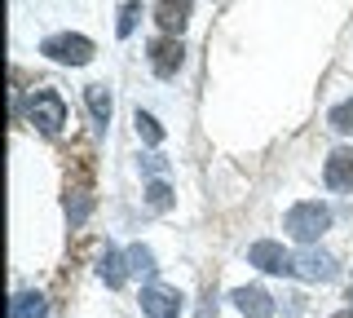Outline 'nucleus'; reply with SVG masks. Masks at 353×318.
I'll use <instances>...</instances> for the list:
<instances>
[{
	"instance_id": "1",
	"label": "nucleus",
	"mask_w": 353,
	"mask_h": 318,
	"mask_svg": "<svg viewBox=\"0 0 353 318\" xmlns=\"http://www.w3.org/2000/svg\"><path fill=\"white\" fill-rule=\"evenodd\" d=\"M327 230H331V208L318 203V199H301L283 212V235L296 239V244H305V248H314Z\"/></svg>"
},
{
	"instance_id": "2",
	"label": "nucleus",
	"mask_w": 353,
	"mask_h": 318,
	"mask_svg": "<svg viewBox=\"0 0 353 318\" xmlns=\"http://www.w3.org/2000/svg\"><path fill=\"white\" fill-rule=\"evenodd\" d=\"M40 53L49 62H62V67H88V62L97 58V45L80 31H58V36H49L40 45Z\"/></svg>"
},
{
	"instance_id": "3",
	"label": "nucleus",
	"mask_w": 353,
	"mask_h": 318,
	"mask_svg": "<svg viewBox=\"0 0 353 318\" xmlns=\"http://www.w3.org/2000/svg\"><path fill=\"white\" fill-rule=\"evenodd\" d=\"M31 124L40 128L44 137H58L62 133V124H66V102H62V93L58 89H49V84H36L31 89Z\"/></svg>"
},
{
	"instance_id": "4",
	"label": "nucleus",
	"mask_w": 353,
	"mask_h": 318,
	"mask_svg": "<svg viewBox=\"0 0 353 318\" xmlns=\"http://www.w3.org/2000/svg\"><path fill=\"white\" fill-rule=\"evenodd\" d=\"M248 266H256V270H265V274H279V279H287V274H296V257L279 244V239H256V244L248 248Z\"/></svg>"
},
{
	"instance_id": "5",
	"label": "nucleus",
	"mask_w": 353,
	"mask_h": 318,
	"mask_svg": "<svg viewBox=\"0 0 353 318\" xmlns=\"http://www.w3.org/2000/svg\"><path fill=\"white\" fill-rule=\"evenodd\" d=\"M146 53H150V71L159 75V80H172V75L181 71V62H185L181 36H159V40H150Z\"/></svg>"
},
{
	"instance_id": "6",
	"label": "nucleus",
	"mask_w": 353,
	"mask_h": 318,
	"mask_svg": "<svg viewBox=\"0 0 353 318\" xmlns=\"http://www.w3.org/2000/svg\"><path fill=\"white\" fill-rule=\"evenodd\" d=\"M181 292L176 288H163V283H146L141 288V314L146 318H181Z\"/></svg>"
},
{
	"instance_id": "7",
	"label": "nucleus",
	"mask_w": 353,
	"mask_h": 318,
	"mask_svg": "<svg viewBox=\"0 0 353 318\" xmlns=\"http://www.w3.org/2000/svg\"><path fill=\"white\" fill-rule=\"evenodd\" d=\"M323 181L336 195H353V146H336L323 159Z\"/></svg>"
},
{
	"instance_id": "8",
	"label": "nucleus",
	"mask_w": 353,
	"mask_h": 318,
	"mask_svg": "<svg viewBox=\"0 0 353 318\" xmlns=\"http://www.w3.org/2000/svg\"><path fill=\"white\" fill-rule=\"evenodd\" d=\"M296 279L305 283H331L336 279V257L323 248H305L301 257H296Z\"/></svg>"
},
{
	"instance_id": "9",
	"label": "nucleus",
	"mask_w": 353,
	"mask_h": 318,
	"mask_svg": "<svg viewBox=\"0 0 353 318\" xmlns=\"http://www.w3.org/2000/svg\"><path fill=\"white\" fill-rule=\"evenodd\" d=\"M230 301H234V310L243 314V318H270L279 305H274V296L265 292V288H256V283H248V288H234L230 292Z\"/></svg>"
},
{
	"instance_id": "10",
	"label": "nucleus",
	"mask_w": 353,
	"mask_h": 318,
	"mask_svg": "<svg viewBox=\"0 0 353 318\" xmlns=\"http://www.w3.org/2000/svg\"><path fill=\"white\" fill-rule=\"evenodd\" d=\"M154 23L163 27V36H181L190 27V0H159L154 5Z\"/></svg>"
},
{
	"instance_id": "11",
	"label": "nucleus",
	"mask_w": 353,
	"mask_h": 318,
	"mask_svg": "<svg viewBox=\"0 0 353 318\" xmlns=\"http://www.w3.org/2000/svg\"><path fill=\"white\" fill-rule=\"evenodd\" d=\"M97 279H102L106 288H124V283L132 279V274H128V261H124V252H115V248L106 244V252L97 257Z\"/></svg>"
},
{
	"instance_id": "12",
	"label": "nucleus",
	"mask_w": 353,
	"mask_h": 318,
	"mask_svg": "<svg viewBox=\"0 0 353 318\" xmlns=\"http://www.w3.org/2000/svg\"><path fill=\"white\" fill-rule=\"evenodd\" d=\"M84 102H88V115H93V124L106 128V124H110V111H115V102H110V89H106V84H88V89H84Z\"/></svg>"
},
{
	"instance_id": "13",
	"label": "nucleus",
	"mask_w": 353,
	"mask_h": 318,
	"mask_svg": "<svg viewBox=\"0 0 353 318\" xmlns=\"http://www.w3.org/2000/svg\"><path fill=\"white\" fill-rule=\"evenodd\" d=\"M124 261H128V274H132V279H154V270H159V266H154V252L146 248V244H128L124 248Z\"/></svg>"
},
{
	"instance_id": "14",
	"label": "nucleus",
	"mask_w": 353,
	"mask_h": 318,
	"mask_svg": "<svg viewBox=\"0 0 353 318\" xmlns=\"http://www.w3.org/2000/svg\"><path fill=\"white\" fill-rule=\"evenodd\" d=\"M9 318H49V301H44V292H14Z\"/></svg>"
},
{
	"instance_id": "15",
	"label": "nucleus",
	"mask_w": 353,
	"mask_h": 318,
	"mask_svg": "<svg viewBox=\"0 0 353 318\" xmlns=\"http://www.w3.org/2000/svg\"><path fill=\"white\" fill-rule=\"evenodd\" d=\"M146 208H150V212H168V208H172V186L163 177H154L146 186Z\"/></svg>"
},
{
	"instance_id": "16",
	"label": "nucleus",
	"mask_w": 353,
	"mask_h": 318,
	"mask_svg": "<svg viewBox=\"0 0 353 318\" xmlns=\"http://www.w3.org/2000/svg\"><path fill=\"white\" fill-rule=\"evenodd\" d=\"M132 124H137V137L146 141V146H159V141H163V124L150 111H137V115H132Z\"/></svg>"
},
{
	"instance_id": "17",
	"label": "nucleus",
	"mask_w": 353,
	"mask_h": 318,
	"mask_svg": "<svg viewBox=\"0 0 353 318\" xmlns=\"http://www.w3.org/2000/svg\"><path fill=\"white\" fill-rule=\"evenodd\" d=\"M137 18H141V0H128L124 9H119V23H115V36L128 40L132 31H137Z\"/></svg>"
},
{
	"instance_id": "18",
	"label": "nucleus",
	"mask_w": 353,
	"mask_h": 318,
	"mask_svg": "<svg viewBox=\"0 0 353 318\" xmlns=\"http://www.w3.org/2000/svg\"><path fill=\"white\" fill-rule=\"evenodd\" d=\"M327 124L336 128V133H353V97H349V102H340V106H331Z\"/></svg>"
},
{
	"instance_id": "19",
	"label": "nucleus",
	"mask_w": 353,
	"mask_h": 318,
	"mask_svg": "<svg viewBox=\"0 0 353 318\" xmlns=\"http://www.w3.org/2000/svg\"><path fill=\"white\" fill-rule=\"evenodd\" d=\"M137 168H141V172H150V177H163V172H168V159H163L159 150H150V155H141V159H137Z\"/></svg>"
},
{
	"instance_id": "20",
	"label": "nucleus",
	"mask_w": 353,
	"mask_h": 318,
	"mask_svg": "<svg viewBox=\"0 0 353 318\" xmlns=\"http://www.w3.org/2000/svg\"><path fill=\"white\" fill-rule=\"evenodd\" d=\"M331 318H353V305H349V310H340V314H331Z\"/></svg>"
},
{
	"instance_id": "21",
	"label": "nucleus",
	"mask_w": 353,
	"mask_h": 318,
	"mask_svg": "<svg viewBox=\"0 0 353 318\" xmlns=\"http://www.w3.org/2000/svg\"><path fill=\"white\" fill-rule=\"evenodd\" d=\"M349 301H353V279H349Z\"/></svg>"
}]
</instances>
